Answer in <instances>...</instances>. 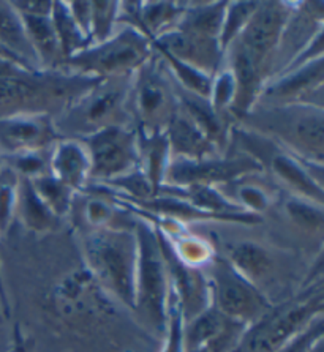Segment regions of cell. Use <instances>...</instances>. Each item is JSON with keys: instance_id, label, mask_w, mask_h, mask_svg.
Returning a JSON list of instances; mask_svg holds the SVG:
<instances>
[{"instance_id": "31", "label": "cell", "mask_w": 324, "mask_h": 352, "mask_svg": "<svg viewBox=\"0 0 324 352\" xmlns=\"http://www.w3.org/2000/svg\"><path fill=\"white\" fill-rule=\"evenodd\" d=\"M19 175L8 166L0 170V237L8 232L18 210Z\"/></svg>"}, {"instance_id": "1", "label": "cell", "mask_w": 324, "mask_h": 352, "mask_svg": "<svg viewBox=\"0 0 324 352\" xmlns=\"http://www.w3.org/2000/svg\"><path fill=\"white\" fill-rule=\"evenodd\" d=\"M294 7L296 2H259L246 28L225 51V68L236 82L230 117L237 125L255 109L264 85L274 76L281 35Z\"/></svg>"}, {"instance_id": "15", "label": "cell", "mask_w": 324, "mask_h": 352, "mask_svg": "<svg viewBox=\"0 0 324 352\" xmlns=\"http://www.w3.org/2000/svg\"><path fill=\"white\" fill-rule=\"evenodd\" d=\"M149 225H151V223H149ZM152 228L153 231H155L158 247L162 250L164 265H166L169 285H171L173 291L176 292L179 297L184 319L185 322H187L190 319H193L198 316V314L206 311L207 308L212 305L209 278H207L203 269H195L190 267L187 264H184L182 261L177 258L176 253H174L168 239L164 237L155 226Z\"/></svg>"}, {"instance_id": "8", "label": "cell", "mask_w": 324, "mask_h": 352, "mask_svg": "<svg viewBox=\"0 0 324 352\" xmlns=\"http://www.w3.org/2000/svg\"><path fill=\"white\" fill-rule=\"evenodd\" d=\"M179 109L176 84L155 52L135 72L129 95L133 126L140 135L164 133Z\"/></svg>"}, {"instance_id": "4", "label": "cell", "mask_w": 324, "mask_h": 352, "mask_svg": "<svg viewBox=\"0 0 324 352\" xmlns=\"http://www.w3.org/2000/svg\"><path fill=\"white\" fill-rule=\"evenodd\" d=\"M135 74V73H133ZM130 76L102 79L70 101L54 119L62 138H83L111 125H130Z\"/></svg>"}, {"instance_id": "30", "label": "cell", "mask_w": 324, "mask_h": 352, "mask_svg": "<svg viewBox=\"0 0 324 352\" xmlns=\"http://www.w3.org/2000/svg\"><path fill=\"white\" fill-rule=\"evenodd\" d=\"M119 8L120 2H92V19H90L92 45L106 41L118 32Z\"/></svg>"}, {"instance_id": "38", "label": "cell", "mask_w": 324, "mask_h": 352, "mask_svg": "<svg viewBox=\"0 0 324 352\" xmlns=\"http://www.w3.org/2000/svg\"><path fill=\"white\" fill-rule=\"evenodd\" d=\"M323 333L324 319L323 314H318L315 319H312L299 333L294 335V337L277 352H309L318 341L323 340Z\"/></svg>"}, {"instance_id": "14", "label": "cell", "mask_w": 324, "mask_h": 352, "mask_svg": "<svg viewBox=\"0 0 324 352\" xmlns=\"http://www.w3.org/2000/svg\"><path fill=\"white\" fill-rule=\"evenodd\" d=\"M323 85L324 57L274 76L264 85L258 104H310L323 108Z\"/></svg>"}, {"instance_id": "29", "label": "cell", "mask_w": 324, "mask_h": 352, "mask_svg": "<svg viewBox=\"0 0 324 352\" xmlns=\"http://www.w3.org/2000/svg\"><path fill=\"white\" fill-rule=\"evenodd\" d=\"M258 7L259 2H226L222 32L219 36L223 56H225L228 46L235 41L236 36L246 28Z\"/></svg>"}, {"instance_id": "23", "label": "cell", "mask_w": 324, "mask_h": 352, "mask_svg": "<svg viewBox=\"0 0 324 352\" xmlns=\"http://www.w3.org/2000/svg\"><path fill=\"white\" fill-rule=\"evenodd\" d=\"M169 163H171V151H169L166 133L149 136L140 135V170L152 185L155 196L164 184Z\"/></svg>"}, {"instance_id": "26", "label": "cell", "mask_w": 324, "mask_h": 352, "mask_svg": "<svg viewBox=\"0 0 324 352\" xmlns=\"http://www.w3.org/2000/svg\"><path fill=\"white\" fill-rule=\"evenodd\" d=\"M51 21L54 24L63 60H68V58L74 57L90 46L87 36L83 34L76 21L73 19L70 10L67 7V2L52 3Z\"/></svg>"}, {"instance_id": "33", "label": "cell", "mask_w": 324, "mask_h": 352, "mask_svg": "<svg viewBox=\"0 0 324 352\" xmlns=\"http://www.w3.org/2000/svg\"><path fill=\"white\" fill-rule=\"evenodd\" d=\"M248 179V177H247ZM230 186H235L233 195H226L231 201H235L239 207L253 215H259L266 212L270 207V196L263 186H258L255 184H246V179L237 180V182L228 184Z\"/></svg>"}, {"instance_id": "13", "label": "cell", "mask_w": 324, "mask_h": 352, "mask_svg": "<svg viewBox=\"0 0 324 352\" xmlns=\"http://www.w3.org/2000/svg\"><path fill=\"white\" fill-rule=\"evenodd\" d=\"M61 138L54 117L47 111L0 117V153L3 158L50 151Z\"/></svg>"}, {"instance_id": "35", "label": "cell", "mask_w": 324, "mask_h": 352, "mask_svg": "<svg viewBox=\"0 0 324 352\" xmlns=\"http://www.w3.org/2000/svg\"><path fill=\"white\" fill-rule=\"evenodd\" d=\"M51 151V148H50ZM50 151L28 152L3 158L5 166L13 169L19 177L35 179L50 173Z\"/></svg>"}, {"instance_id": "28", "label": "cell", "mask_w": 324, "mask_h": 352, "mask_svg": "<svg viewBox=\"0 0 324 352\" xmlns=\"http://www.w3.org/2000/svg\"><path fill=\"white\" fill-rule=\"evenodd\" d=\"M30 184L40 199L62 220L73 212L76 191H73L70 186L57 180L54 175H51L50 173L43 174L40 177L32 179Z\"/></svg>"}, {"instance_id": "39", "label": "cell", "mask_w": 324, "mask_h": 352, "mask_svg": "<svg viewBox=\"0 0 324 352\" xmlns=\"http://www.w3.org/2000/svg\"><path fill=\"white\" fill-rule=\"evenodd\" d=\"M73 19L76 21L79 29L87 36L90 43V19H92V2H67ZM92 45V43H90Z\"/></svg>"}, {"instance_id": "43", "label": "cell", "mask_w": 324, "mask_h": 352, "mask_svg": "<svg viewBox=\"0 0 324 352\" xmlns=\"http://www.w3.org/2000/svg\"><path fill=\"white\" fill-rule=\"evenodd\" d=\"M0 310H2L5 316H10V305H8L7 294H5V289H3L2 276H0Z\"/></svg>"}, {"instance_id": "3", "label": "cell", "mask_w": 324, "mask_h": 352, "mask_svg": "<svg viewBox=\"0 0 324 352\" xmlns=\"http://www.w3.org/2000/svg\"><path fill=\"white\" fill-rule=\"evenodd\" d=\"M242 122L247 128L270 138L305 162L323 166V108L310 104H263L261 109H253Z\"/></svg>"}, {"instance_id": "12", "label": "cell", "mask_w": 324, "mask_h": 352, "mask_svg": "<svg viewBox=\"0 0 324 352\" xmlns=\"http://www.w3.org/2000/svg\"><path fill=\"white\" fill-rule=\"evenodd\" d=\"M263 173V166L257 160L241 152L203 160L171 158L163 185H207L220 188V186Z\"/></svg>"}, {"instance_id": "42", "label": "cell", "mask_w": 324, "mask_h": 352, "mask_svg": "<svg viewBox=\"0 0 324 352\" xmlns=\"http://www.w3.org/2000/svg\"><path fill=\"white\" fill-rule=\"evenodd\" d=\"M0 57L8 58V60H12V62H14V63H18V65L24 67L25 70H29V72H35V70H32V68H30V67L28 65V63H25L24 60H21L19 57H16L14 54H12V52L7 51V50H5V47H2V46H0Z\"/></svg>"}, {"instance_id": "36", "label": "cell", "mask_w": 324, "mask_h": 352, "mask_svg": "<svg viewBox=\"0 0 324 352\" xmlns=\"http://www.w3.org/2000/svg\"><path fill=\"white\" fill-rule=\"evenodd\" d=\"M236 95V82L233 78L231 72L228 68H222V70L215 74L212 79V87L209 101L214 106L215 111H219L220 114L230 116V109L233 101H235Z\"/></svg>"}, {"instance_id": "7", "label": "cell", "mask_w": 324, "mask_h": 352, "mask_svg": "<svg viewBox=\"0 0 324 352\" xmlns=\"http://www.w3.org/2000/svg\"><path fill=\"white\" fill-rule=\"evenodd\" d=\"M135 231L138 237V267L133 311L152 332L163 335L169 298L168 270L153 228L140 218Z\"/></svg>"}, {"instance_id": "32", "label": "cell", "mask_w": 324, "mask_h": 352, "mask_svg": "<svg viewBox=\"0 0 324 352\" xmlns=\"http://www.w3.org/2000/svg\"><path fill=\"white\" fill-rule=\"evenodd\" d=\"M184 327L185 319L180 307L179 297L169 285L168 298V313H166V327H164V343L162 352H185L184 344Z\"/></svg>"}, {"instance_id": "22", "label": "cell", "mask_w": 324, "mask_h": 352, "mask_svg": "<svg viewBox=\"0 0 324 352\" xmlns=\"http://www.w3.org/2000/svg\"><path fill=\"white\" fill-rule=\"evenodd\" d=\"M239 274L252 281L255 286L269 278L274 270V261L269 252L255 242H236L226 247L223 254ZM259 287V286H258Z\"/></svg>"}, {"instance_id": "45", "label": "cell", "mask_w": 324, "mask_h": 352, "mask_svg": "<svg viewBox=\"0 0 324 352\" xmlns=\"http://www.w3.org/2000/svg\"><path fill=\"white\" fill-rule=\"evenodd\" d=\"M195 352H209V351H207L206 348H201V349H198V351H195Z\"/></svg>"}, {"instance_id": "44", "label": "cell", "mask_w": 324, "mask_h": 352, "mask_svg": "<svg viewBox=\"0 0 324 352\" xmlns=\"http://www.w3.org/2000/svg\"><path fill=\"white\" fill-rule=\"evenodd\" d=\"M3 166H5V162H3V157H2V153H0V170L3 169Z\"/></svg>"}, {"instance_id": "34", "label": "cell", "mask_w": 324, "mask_h": 352, "mask_svg": "<svg viewBox=\"0 0 324 352\" xmlns=\"http://www.w3.org/2000/svg\"><path fill=\"white\" fill-rule=\"evenodd\" d=\"M286 213L291 221L301 229L310 232H320L324 226V210L323 206L315 202L301 199V197H291L286 202Z\"/></svg>"}, {"instance_id": "19", "label": "cell", "mask_w": 324, "mask_h": 352, "mask_svg": "<svg viewBox=\"0 0 324 352\" xmlns=\"http://www.w3.org/2000/svg\"><path fill=\"white\" fill-rule=\"evenodd\" d=\"M164 133L168 138L171 158L203 160L223 157L219 148L207 140L204 133L180 111V108L174 114Z\"/></svg>"}, {"instance_id": "11", "label": "cell", "mask_w": 324, "mask_h": 352, "mask_svg": "<svg viewBox=\"0 0 324 352\" xmlns=\"http://www.w3.org/2000/svg\"><path fill=\"white\" fill-rule=\"evenodd\" d=\"M87 148L90 180L108 184L140 169V135L133 125H111L76 138Z\"/></svg>"}, {"instance_id": "10", "label": "cell", "mask_w": 324, "mask_h": 352, "mask_svg": "<svg viewBox=\"0 0 324 352\" xmlns=\"http://www.w3.org/2000/svg\"><path fill=\"white\" fill-rule=\"evenodd\" d=\"M207 267L212 307L226 318L253 325L274 310V303L258 286L239 274L225 256L215 254Z\"/></svg>"}, {"instance_id": "20", "label": "cell", "mask_w": 324, "mask_h": 352, "mask_svg": "<svg viewBox=\"0 0 324 352\" xmlns=\"http://www.w3.org/2000/svg\"><path fill=\"white\" fill-rule=\"evenodd\" d=\"M21 18H23L25 35H28L32 50L35 52L40 70L47 73L59 72L65 60H63L51 16L21 14Z\"/></svg>"}, {"instance_id": "21", "label": "cell", "mask_w": 324, "mask_h": 352, "mask_svg": "<svg viewBox=\"0 0 324 352\" xmlns=\"http://www.w3.org/2000/svg\"><path fill=\"white\" fill-rule=\"evenodd\" d=\"M16 215L23 221V225L34 232L46 234L57 231L62 225V218H59L47 207L39 195L35 193L29 179L19 177L18 190V210Z\"/></svg>"}, {"instance_id": "16", "label": "cell", "mask_w": 324, "mask_h": 352, "mask_svg": "<svg viewBox=\"0 0 324 352\" xmlns=\"http://www.w3.org/2000/svg\"><path fill=\"white\" fill-rule=\"evenodd\" d=\"M153 50L166 51L188 65L209 76H215L223 68V51L217 38H207L173 29L152 41Z\"/></svg>"}, {"instance_id": "40", "label": "cell", "mask_w": 324, "mask_h": 352, "mask_svg": "<svg viewBox=\"0 0 324 352\" xmlns=\"http://www.w3.org/2000/svg\"><path fill=\"white\" fill-rule=\"evenodd\" d=\"M52 3L50 0H34V2H12L16 12L24 16H51Z\"/></svg>"}, {"instance_id": "2", "label": "cell", "mask_w": 324, "mask_h": 352, "mask_svg": "<svg viewBox=\"0 0 324 352\" xmlns=\"http://www.w3.org/2000/svg\"><path fill=\"white\" fill-rule=\"evenodd\" d=\"M86 265L98 286L133 310L138 267L135 228H97L83 242Z\"/></svg>"}, {"instance_id": "5", "label": "cell", "mask_w": 324, "mask_h": 352, "mask_svg": "<svg viewBox=\"0 0 324 352\" xmlns=\"http://www.w3.org/2000/svg\"><path fill=\"white\" fill-rule=\"evenodd\" d=\"M233 141L241 147V153L257 160L264 173L269 170L296 197L323 206V166L320 164L305 162L250 128L233 126L230 142Z\"/></svg>"}, {"instance_id": "6", "label": "cell", "mask_w": 324, "mask_h": 352, "mask_svg": "<svg viewBox=\"0 0 324 352\" xmlns=\"http://www.w3.org/2000/svg\"><path fill=\"white\" fill-rule=\"evenodd\" d=\"M152 41L140 30L124 25L103 43L92 45L63 62L61 73L94 79L130 76L152 57Z\"/></svg>"}, {"instance_id": "9", "label": "cell", "mask_w": 324, "mask_h": 352, "mask_svg": "<svg viewBox=\"0 0 324 352\" xmlns=\"http://www.w3.org/2000/svg\"><path fill=\"white\" fill-rule=\"evenodd\" d=\"M323 281L302 289L293 300L275 305L261 321L250 325L233 352H277L302 329L323 314Z\"/></svg>"}, {"instance_id": "37", "label": "cell", "mask_w": 324, "mask_h": 352, "mask_svg": "<svg viewBox=\"0 0 324 352\" xmlns=\"http://www.w3.org/2000/svg\"><path fill=\"white\" fill-rule=\"evenodd\" d=\"M111 201V199H109ZM118 213L116 204L113 201L106 202L102 197H89L86 204H84V218L94 229L97 228H124V226H114V217Z\"/></svg>"}, {"instance_id": "24", "label": "cell", "mask_w": 324, "mask_h": 352, "mask_svg": "<svg viewBox=\"0 0 324 352\" xmlns=\"http://www.w3.org/2000/svg\"><path fill=\"white\" fill-rule=\"evenodd\" d=\"M0 46L24 60L32 70L41 72L25 35L23 18L12 2H0Z\"/></svg>"}, {"instance_id": "27", "label": "cell", "mask_w": 324, "mask_h": 352, "mask_svg": "<svg viewBox=\"0 0 324 352\" xmlns=\"http://www.w3.org/2000/svg\"><path fill=\"white\" fill-rule=\"evenodd\" d=\"M225 321V314H222L215 307L210 305L206 311L185 322V352H195L201 348H206L207 343L220 332V329L223 327Z\"/></svg>"}, {"instance_id": "25", "label": "cell", "mask_w": 324, "mask_h": 352, "mask_svg": "<svg viewBox=\"0 0 324 352\" xmlns=\"http://www.w3.org/2000/svg\"><path fill=\"white\" fill-rule=\"evenodd\" d=\"M225 8L226 2H188L176 29L219 40Z\"/></svg>"}, {"instance_id": "18", "label": "cell", "mask_w": 324, "mask_h": 352, "mask_svg": "<svg viewBox=\"0 0 324 352\" xmlns=\"http://www.w3.org/2000/svg\"><path fill=\"white\" fill-rule=\"evenodd\" d=\"M50 174L73 191H84L90 180L86 146L76 138H61L50 151Z\"/></svg>"}, {"instance_id": "17", "label": "cell", "mask_w": 324, "mask_h": 352, "mask_svg": "<svg viewBox=\"0 0 324 352\" xmlns=\"http://www.w3.org/2000/svg\"><path fill=\"white\" fill-rule=\"evenodd\" d=\"M176 92L180 111L193 124H196V126L207 136V140L219 148L220 153L226 155V148L230 147L231 130L236 125L231 120V117L215 111L214 106L210 104L209 98H203L198 97V95L185 92V90L179 89L177 85Z\"/></svg>"}, {"instance_id": "41", "label": "cell", "mask_w": 324, "mask_h": 352, "mask_svg": "<svg viewBox=\"0 0 324 352\" xmlns=\"http://www.w3.org/2000/svg\"><path fill=\"white\" fill-rule=\"evenodd\" d=\"M29 73H36V72H29V70H25L24 67L18 65V63L8 60V58L0 57V79L21 78V76H25V74H29Z\"/></svg>"}]
</instances>
